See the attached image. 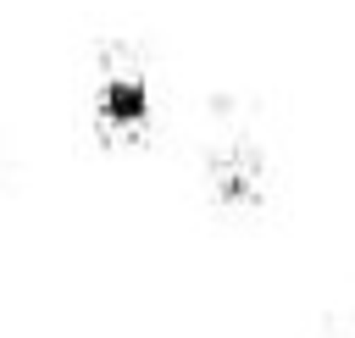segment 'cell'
<instances>
[{
    "instance_id": "cell-1",
    "label": "cell",
    "mask_w": 355,
    "mask_h": 338,
    "mask_svg": "<svg viewBox=\"0 0 355 338\" xmlns=\"http://www.w3.org/2000/svg\"><path fill=\"white\" fill-rule=\"evenodd\" d=\"M89 122L105 144H144L155 133V78L139 50H100L89 72Z\"/></svg>"
},
{
    "instance_id": "cell-2",
    "label": "cell",
    "mask_w": 355,
    "mask_h": 338,
    "mask_svg": "<svg viewBox=\"0 0 355 338\" xmlns=\"http://www.w3.org/2000/svg\"><path fill=\"white\" fill-rule=\"evenodd\" d=\"M266 183H272V166H266V150L250 139V133H222L211 150H205V188L222 211H250L266 199Z\"/></svg>"
}]
</instances>
